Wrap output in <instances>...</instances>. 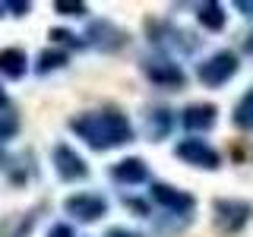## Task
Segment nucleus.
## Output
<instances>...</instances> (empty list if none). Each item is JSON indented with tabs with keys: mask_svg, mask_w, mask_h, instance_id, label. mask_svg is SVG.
Wrapping results in <instances>:
<instances>
[{
	"mask_svg": "<svg viewBox=\"0 0 253 237\" xmlns=\"http://www.w3.org/2000/svg\"><path fill=\"white\" fill-rule=\"evenodd\" d=\"M70 130L79 133L92 149L105 152V149H114V146H126L133 139V126L126 123L124 114L117 111H105V114H83V117H73L70 120Z\"/></svg>",
	"mask_w": 253,
	"mask_h": 237,
	"instance_id": "obj_1",
	"label": "nucleus"
},
{
	"mask_svg": "<svg viewBox=\"0 0 253 237\" xmlns=\"http://www.w3.org/2000/svg\"><path fill=\"white\" fill-rule=\"evenodd\" d=\"M253 215V205L244 199H215L212 205V221L221 234H237Z\"/></svg>",
	"mask_w": 253,
	"mask_h": 237,
	"instance_id": "obj_2",
	"label": "nucleus"
},
{
	"mask_svg": "<svg viewBox=\"0 0 253 237\" xmlns=\"http://www.w3.org/2000/svg\"><path fill=\"white\" fill-rule=\"evenodd\" d=\"M237 70H241V60H237V54L234 51H218V54H212L206 63H200V82L203 85H225L231 76H237Z\"/></svg>",
	"mask_w": 253,
	"mask_h": 237,
	"instance_id": "obj_3",
	"label": "nucleus"
},
{
	"mask_svg": "<svg viewBox=\"0 0 253 237\" xmlns=\"http://www.w3.org/2000/svg\"><path fill=\"white\" fill-rule=\"evenodd\" d=\"M142 73L152 79L155 85H162V89H177V85H184V70L177 67V63L165 60V57H149L142 60Z\"/></svg>",
	"mask_w": 253,
	"mask_h": 237,
	"instance_id": "obj_4",
	"label": "nucleus"
},
{
	"mask_svg": "<svg viewBox=\"0 0 253 237\" xmlns=\"http://www.w3.org/2000/svg\"><path fill=\"white\" fill-rule=\"evenodd\" d=\"M174 155L184 158L187 164H196V168H218V152L209 146V142L203 139H184L177 142V149H174Z\"/></svg>",
	"mask_w": 253,
	"mask_h": 237,
	"instance_id": "obj_5",
	"label": "nucleus"
},
{
	"mask_svg": "<svg viewBox=\"0 0 253 237\" xmlns=\"http://www.w3.org/2000/svg\"><path fill=\"white\" fill-rule=\"evenodd\" d=\"M51 158H54V168H57V174L63 180H83L85 174H89L85 161L67 146V142H57V146L51 149Z\"/></svg>",
	"mask_w": 253,
	"mask_h": 237,
	"instance_id": "obj_6",
	"label": "nucleus"
},
{
	"mask_svg": "<svg viewBox=\"0 0 253 237\" xmlns=\"http://www.w3.org/2000/svg\"><path fill=\"white\" fill-rule=\"evenodd\" d=\"M63 209L70 212L73 218L79 221H98L101 215H105V199L101 196H95V193H76V196H70L67 202H63Z\"/></svg>",
	"mask_w": 253,
	"mask_h": 237,
	"instance_id": "obj_7",
	"label": "nucleus"
},
{
	"mask_svg": "<svg viewBox=\"0 0 253 237\" xmlns=\"http://www.w3.org/2000/svg\"><path fill=\"white\" fill-rule=\"evenodd\" d=\"M152 199L158 205H165V209H171V212H190L196 205V199L190 193H184V190H174L168 184H155L152 187Z\"/></svg>",
	"mask_w": 253,
	"mask_h": 237,
	"instance_id": "obj_8",
	"label": "nucleus"
},
{
	"mask_svg": "<svg viewBox=\"0 0 253 237\" xmlns=\"http://www.w3.org/2000/svg\"><path fill=\"white\" fill-rule=\"evenodd\" d=\"M111 177H114L117 184H142V180L149 177V171H146V161H142V158H124V161H117L114 168H111Z\"/></svg>",
	"mask_w": 253,
	"mask_h": 237,
	"instance_id": "obj_9",
	"label": "nucleus"
},
{
	"mask_svg": "<svg viewBox=\"0 0 253 237\" xmlns=\"http://www.w3.org/2000/svg\"><path fill=\"white\" fill-rule=\"evenodd\" d=\"M89 38L101 47V51H117V47H124V41H126V35L121 29H114L111 22H95Z\"/></svg>",
	"mask_w": 253,
	"mask_h": 237,
	"instance_id": "obj_10",
	"label": "nucleus"
},
{
	"mask_svg": "<svg viewBox=\"0 0 253 237\" xmlns=\"http://www.w3.org/2000/svg\"><path fill=\"white\" fill-rule=\"evenodd\" d=\"M187 130H209L215 123V105H190L184 114H180Z\"/></svg>",
	"mask_w": 253,
	"mask_h": 237,
	"instance_id": "obj_11",
	"label": "nucleus"
},
{
	"mask_svg": "<svg viewBox=\"0 0 253 237\" xmlns=\"http://www.w3.org/2000/svg\"><path fill=\"white\" fill-rule=\"evenodd\" d=\"M29 70V60L26 54L19 51V47H6V51H0V73L6 79H22Z\"/></svg>",
	"mask_w": 253,
	"mask_h": 237,
	"instance_id": "obj_12",
	"label": "nucleus"
},
{
	"mask_svg": "<svg viewBox=\"0 0 253 237\" xmlns=\"http://www.w3.org/2000/svg\"><path fill=\"white\" fill-rule=\"evenodd\" d=\"M200 26L209 32H221L225 29V13H221L218 3H203L200 6Z\"/></svg>",
	"mask_w": 253,
	"mask_h": 237,
	"instance_id": "obj_13",
	"label": "nucleus"
},
{
	"mask_svg": "<svg viewBox=\"0 0 253 237\" xmlns=\"http://www.w3.org/2000/svg\"><path fill=\"white\" fill-rule=\"evenodd\" d=\"M231 120H234V126H241V130H253V89L237 101Z\"/></svg>",
	"mask_w": 253,
	"mask_h": 237,
	"instance_id": "obj_14",
	"label": "nucleus"
},
{
	"mask_svg": "<svg viewBox=\"0 0 253 237\" xmlns=\"http://www.w3.org/2000/svg\"><path fill=\"white\" fill-rule=\"evenodd\" d=\"M168 130H171V117H168V111H152L149 114V136L152 139H162V136H168Z\"/></svg>",
	"mask_w": 253,
	"mask_h": 237,
	"instance_id": "obj_15",
	"label": "nucleus"
},
{
	"mask_svg": "<svg viewBox=\"0 0 253 237\" xmlns=\"http://www.w3.org/2000/svg\"><path fill=\"white\" fill-rule=\"evenodd\" d=\"M67 63V54L63 51H42L38 54V73H51V70H57Z\"/></svg>",
	"mask_w": 253,
	"mask_h": 237,
	"instance_id": "obj_16",
	"label": "nucleus"
},
{
	"mask_svg": "<svg viewBox=\"0 0 253 237\" xmlns=\"http://www.w3.org/2000/svg\"><path fill=\"white\" fill-rule=\"evenodd\" d=\"M54 10L63 13V16H83L85 13V3H79V0H57Z\"/></svg>",
	"mask_w": 253,
	"mask_h": 237,
	"instance_id": "obj_17",
	"label": "nucleus"
},
{
	"mask_svg": "<svg viewBox=\"0 0 253 237\" xmlns=\"http://www.w3.org/2000/svg\"><path fill=\"white\" fill-rule=\"evenodd\" d=\"M16 130H19V123H16V117H6V114H0V139L13 136Z\"/></svg>",
	"mask_w": 253,
	"mask_h": 237,
	"instance_id": "obj_18",
	"label": "nucleus"
},
{
	"mask_svg": "<svg viewBox=\"0 0 253 237\" xmlns=\"http://www.w3.org/2000/svg\"><path fill=\"white\" fill-rule=\"evenodd\" d=\"M47 237H73V228H70V225H54Z\"/></svg>",
	"mask_w": 253,
	"mask_h": 237,
	"instance_id": "obj_19",
	"label": "nucleus"
},
{
	"mask_svg": "<svg viewBox=\"0 0 253 237\" xmlns=\"http://www.w3.org/2000/svg\"><path fill=\"white\" fill-rule=\"evenodd\" d=\"M124 202H126V205H130V209H136V212H139V215H149V209H146V205H142L139 199H133V196H126V199H124Z\"/></svg>",
	"mask_w": 253,
	"mask_h": 237,
	"instance_id": "obj_20",
	"label": "nucleus"
},
{
	"mask_svg": "<svg viewBox=\"0 0 253 237\" xmlns=\"http://www.w3.org/2000/svg\"><path fill=\"white\" fill-rule=\"evenodd\" d=\"M105 237H139V234H133V231H126V228H111V231Z\"/></svg>",
	"mask_w": 253,
	"mask_h": 237,
	"instance_id": "obj_21",
	"label": "nucleus"
},
{
	"mask_svg": "<svg viewBox=\"0 0 253 237\" xmlns=\"http://www.w3.org/2000/svg\"><path fill=\"white\" fill-rule=\"evenodd\" d=\"M6 10H13L16 16H26V10H29V3H6Z\"/></svg>",
	"mask_w": 253,
	"mask_h": 237,
	"instance_id": "obj_22",
	"label": "nucleus"
},
{
	"mask_svg": "<svg viewBox=\"0 0 253 237\" xmlns=\"http://www.w3.org/2000/svg\"><path fill=\"white\" fill-rule=\"evenodd\" d=\"M237 10L247 13V16H253V3H250V0H237Z\"/></svg>",
	"mask_w": 253,
	"mask_h": 237,
	"instance_id": "obj_23",
	"label": "nucleus"
},
{
	"mask_svg": "<svg viewBox=\"0 0 253 237\" xmlns=\"http://www.w3.org/2000/svg\"><path fill=\"white\" fill-rule=\"evenodd\" d=\"M0 108H6V92L0 89Z\"/></svg>",
	"mask_w": 253,
	"mask_h": 237,
	"instance_id": "obj_24",
	"label": "nucleus"
},
{
	"mask_svg": "<svg viewBox=\"0 0 253 237\" xmlns=\"http://www.w3.org/2000/svg\"><path fill=\"white\" fill-rule=\"evenodd\" d=\"M3 10H6V3H0V13H3Z\"/></svg>",
	"mask_w": 253,
	"mask_h": 237,
	"instance_id": "obj_25",
	"label": "nucleus"
}]
</instances>
